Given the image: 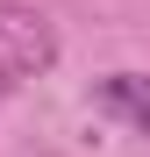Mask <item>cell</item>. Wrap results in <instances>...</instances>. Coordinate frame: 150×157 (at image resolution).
Masks as SVG:
<instances>
[{"instance_id":"cell-1","label":"cell","mask_w":150,"mask_h":157,"mask_svg":"<svg viewBox=\"0 0 150 157\" xmlns=\"http://www.w3.org/2000/svg\"><path fill=\"white\" fill-rule=\"evenodd\" d=\"M57 57V36H50V21L36 7H14V0H0V93L21 86L29 71H43Z\"/></svg>"},{"instance_id":"cell-2","label":"cell","mask_w":150,"mask_h":157,"mask_svg":"<svg viewBox=\"0 0 150 157\" xmlns=\"http://www.w3.org/2000/svg\"><path fill=\"white\" fill-rule=\"evenodd\" d=\"M93 93H100V107H107L114 121H129V128L150 136V71H107Z\"/></svg>"}]
</instances>
